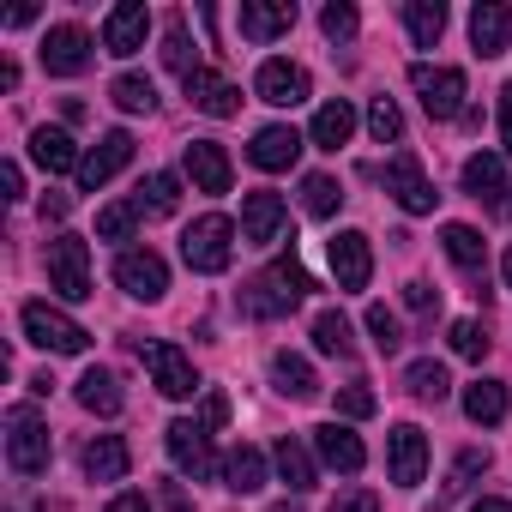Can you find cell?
Returning <instances> with one entry per match:
<instances>
[{
  "mask_svg": "<svg viewBox=\"0 0 512 512\" xmlns=\"http://www.w3.org/2000/svg\"><path fill=\"white\" fill-rule=\"evenodd\" d=\"M308 290H314V284H308L302 260H296V253H284V260H278L272 272H260L253 284H241V308H247L253 320H284V314H290Z\"/></svg>",
  "mask_w": 512,
  "mask_h": 512,
  "instance_id": "obj_1",
  "label": "cell"
},
{
  "mask_svg": "<svg viewBox=\"0 0 512 512\" xmlns=\"http://www.w3.org/2000/svg\"><path fill=\"white\" fill-rule=\"evenodd\" d=\"M229 253H235V223H229L223 211L187 223V235H181V260H187L193 272H205V278L229 272Z\"/></svg>",
  "mask_w": 512,
  "mask_h": 512,
  "instance_id": "obj_2",
  "label": "cell"
},
{
  "mask_svg": "<svg viewBox=\"0 0 512 512\" xmlns=\"http://www.w3.org/2000/svg\"><path fill=\"white\" fill-rule=\"evenodd\" d=\"M19 326H25V338H31L37 350H49V356H79V350L91 344V332H85L73 314L49 308V302H25V308H19Z\"/></svg>",
  "mask_w": 512,
  "mask_h": 512,
  "instance_id": "obj_3",
  "label": "cell"
},
{
  "mask_svg": "<svg viewBox=\"0 0 512 512\" xmlns=\"http://www.w3.org/2000/svg\"><path fill=\"white\" fill-rule=\"evenodd\" d=\"M7 464L19 476H43L49 470V422L31 404H13L7 410Z\"/></svg>",
  "mask_w": 512,
  "mask_h": 512,
  "instance_id": "obj_4",
  "label": "cell"
},
{
  "mask_svg": "<svg viewBox=\"0 0 512 512\" xmlns=\"http://www.w3.org/2000/svg\"><path fill=\"white\" fill-rule=\"evenodd\" d=\"M49 290H61L67 302L97 296V290H91V247H85L79 235H55V241H49Z\"/></svg>",
  "mask_w": 512,
  "mask_h": 512,
  "instance_id": "obj_5",
  "label": "cell"
},
{
  "mask_svg": "<svg viewBox=\"0 0 512 512\" xmlns=\"http://www.w3.org/2000/svg\"><path fill=\"white\" fill-rule=\"evenodd\" d=\"M410 85H416V97H422V109H428L434 121H458V115H464V73H458V67H428V61H416V67H410Z\"/></svg>",
  "mask_w": 512,
  "mask_h": 512,
  "instance_id": "obj_6",
  "label": "cell"
},
{
  "mask_svg": "<svg viewBox=\"0 0 512 512\" xmlns=\"http://www.w3.org/2000/svg\"><path fill=\"white\" fill-rule=\"evenodd\" d=\"M380 181H386V193L410 211V217H428L434 211V181L422 175V157L416 151H398V157H386V169H380Z\"/></svg>",
  "mask_w": 512,
  "mask_h": 512,
  "instance_id": "obj_7",
  "label": "cell"
},
{
  "mask_svg": "<svg viewBox=\"0 0 512 512\" xmlns=\"http://www.w3.org/2000/svg\"><path fill=\"white\" fill-rule=\"evenodd\" d=\"M115 284H121L133 302H163V290H169L163 253H151V247H127L121 260H115Z\"/></svg>",
  "mask_w": 512,
  "mask_h": 512,
  "instance_id": "obj_8",
  "label": "cell"
},
{
  "mask_svg": "<svg viewBox=\"0 0 512 512\" xmlns=\"http://www.w3.org/2000/svg\"><path fill=\"white\" fill-rule=\"evenodd\" d=\"M37 61H43V73H55V79H79V73L97 61V49H91V31H79V25H55V31L43 37Z\"/></svg>",
  "mask_w": 512,
  "mask_h": 512,
  "instance_id": "obj_9",
  "label": "cell"
},
{
  "mask_svg": "<svg viewBox=\"0 0 512 512\" xmlns=\"http://www.w3.org/2000/svg\"><path fill=\"white\" fill-rule=\"evenodd\" d=\"M145 356V368H151V386L163 392V398H193L199 392V374H193V362H187V350L181 344H145L139 350Z\"/></svg>",
  "mask_w": 512,
  "mask_h": 512,
  "instance_id": "obj_10",
  "label": "cell"
},
{
  "mask_svg": "<svg viewBox=\"0 0 512 512\" xmlns=\"http://www.w3.org/2000/svg\"><path fill=\"white\" fill-rule=\"evenodd\" d=\"M326 253H332V278H338V290H368V278H374V247H368L362 229H338Z\"/></svg>",
  "mask_w": 512,
  "mask_h": 512,
  "instance_id": "obj_11",
  "label": "cell"
},
{
  "mask_svg": "<svg viewBox=\"0 0 512 512\" xmlns=\"http://www.w3.org/2000/svg\"><path fill=\"white\" fill-rule=\"evenodd\" d=\"M127 163H133V133H121V127H115V133H103V139L85 151V163H79V187H85V193H97V187H109Z\"/></svg>",
  "mask_w": 512,
  "mask_h": 512,
  "instance_id": "obj_12",
  "label": "cell"
},
{
  "mask_svg": "<svg viewBox=\"0 0 512 512\" xmlns=\"http://www.w3.org/2000/svg\"><path fill=\"white\" fill-rule=\"evenodd\" d=\"M284 223H290V205L278 193H247L241 199V241L272 247V241H284Z\"/></svg>",
  "mask_w": 512,
  "mask_h": 512,
  "instance_id": "obj_13",
  "label": "cell"
},
{
  "mask_svg": "<svg viewBox=\"0 0 512 512\" xmlns=\"http://www.w3.org/2000/svg\"><path fill=\"white\" fill-rule=\"evenodd\" d=\"M163 440H169V458H175L187 476H217L211 428H205V422H169V428H163Z\"/></svg>",
  "mask_w": 512,
  "mask_h": 512,
  "instance_id": "obj_14",
  "label": "cell"
},
{
  "mask_svg": "<svg viewBox=\"0 0 512 512\" xmlns=\"http://www.w3.org/2000/svg\"><path fill=\"white\" fill-rule=\"evenodd\" d=\"M145 31H151L145 0H121V7H109V19H103V49L109 55H139L145 49Z\"/></svg>",
  "mask_w": 512,
  "mask_h": 512,
  "instance_id": "obj_15",
  "label": "cell"
},
{
  "mask_svg": "<svg viewBox=\"0 0 512 512\" xmlns=\"http://www.w3.org/2000/svg\"><path fill=\"white\" fill-rule=\"evenodd\" d=\"M181 85H187V103H193V109H205L211 121H229V115H241V91H235L223 73L199 67V73H187Z\"/></svg>",
  "mask_w": 512,
  "mask_h": 512,
  "instance_id": "obj_16",
  "label": "cell"
},
{
  "mask_svg": "<svg viewBox=\"0 0 512 512\" xmlns=\"http://www.w3.org/2000/svg\"><path fill=\"white\" fill-rule=\"evenodd\" d=\"M253 91H260L266 103H278V109H296V103H308V67H296V61H266L260 73H253Z\"/></svg>",
  "mask_w": 512,
  "mask_h": 512,
  "instance_id": "obj_17",
  "label": "cell"
},
{
  "mask_svg": "<svg viewBox=\"0 0 512 512\" xmlns=\"http://www.w3.org/2000/svg\"><path fill=\"white\" fill-rule=\"evenodd\" d=\"M386 458H392V482H398V488H416L422 470H428V440H422V428H416V422H398Z\"/></svg>",
  "mask_w": 512,
  "mask_h": 512,
  "instance_id": "obj_18",
  "label": "cell"
},
{
  "mask_svg": "<svg viewBox=\"0 0 512 512\" xmlns=\"http://www.w3.org/2000/svg\"><path fill=\"white\" fill-rule=\"evenodd\" d=\"M296 25V0H241V37L247 43H272Z\"/></svg>",
  "mask_w": 512,
  "mask_h": 512,
  "instance_id": "obj_19",
  "label": "cell"
},
{
  "mask_svg": "<svg viewBox=\"0 0 512 512\" xmlns=\"http://www.w3.org/2000/svg\"><path fill=\"white\" fill-rule=\"evenodd\" d=\"M302 133L296 127H260V133H253V145H247V163L253 169H290L296 157H302Z\"/></svg>",
  "mask_w": 512,
  "mask_h": 512,
  "instance_id": "obj_20",
  "label": "cell"
},
{
  "mask_svg": "<svg viewBox=\"0 0 512 512\" xmlns=\"http://www.w3.org/2000/svg\"><path fill=\"white\" fill-rule=\"evenodd\" d=\"M314 452H320L332 470H344V476H356V470L368 464V446H362L344 422H320V428H314Z\"/></svg>",
  "mask_w": 512,
  "mask_h": 512,
  "instance_id": "obj_21",
  "label": "cell"
},
{
  "mask_svg": "<svg viewBox=\"0 0 512 512\" xmlns=\"http://www.w3.org/2000/svg\"><path fill=\"white\" fill-rule=\"evenodd\" d=\"M506 37H512V13L494 7V0H476V7H470V43H476V55L482 61L506 55Z\"/></svg>",
  "mask_w": 512,
  "mask_h": 512,
  "instance_id": "obj_22",
  "label": "cell"
},
{
  "mask_svg": "<svg viewBox=\"0 0 512 512\" xmlns=\"http://www.w3.org/2000/svg\"><path fill=\"white\" fill-rule=\"evenodd\" d=\"M187 175L199 193H229V151L217 139H193L187 145Z\"/></svg>",
  "mask_w": 512,
  "mask_h": 512,
  "instance_id": "obj_23",
  "label": "cell"
},
{
  "mask_svg": "<svg viewBox=\"0 0 512 512\" xmlns=\"http://www.w3.org/2000/svg\"><path fill=\"white\" fill-rule=\"evenodd\" d=\"M31 163L49 169V175H67V169H79L85 157H79V145H73L67 127H37V133H31Z\"/></svg>",
  "mask_w": 512,
  "mask_h": 512,
  "instance_id": "obj_24",
  "label": "cell"
},
{
  "mask_svg": "<svg viewBox=\"0 0 512 512\" xmlns=\"http://www.w3.org/2000/svg\"><path fill=\"white\" fill-rule=\"evenodd\" d=\"M79 464H85V476H91V482H121V476L133 470V452H127V440H121V434H97V440L85 446V458H79Z\"/></svg>",
  "mask_w": 512,
  "mask_h": 512,
  "instance_id": "obj_25",
  "label": "cell"
},
{
  "mask_svg": "<svg viewBox=\"0 0 512 512\" xmlns=\"http://www.w3.org/2000/svg\"><path fill=\"white\" fill-rule=\"evenodd\" d=\"M272 386H278L284 398H296V404L320 398V374H314V362H308V356H290V350L272 356Z\"/></svg>",
  "mask_w": 512,
  "mask_h": 512,
  "instance_id": "obj_26",
  "label": "cell"
},
{
  "mask_svg": "<svg viewBox=\"0 0 512 512\" xmlns=\"http://www.w3.org/2000/svg\"><path fill=\"white\" fill-rule=\"evenodd\" d=\"M440 247H446V260H452L458 272L482 278V266H488V241H482L470 223H446V229H440Z\"/></svg>",
  "mask_w": 512,
  "mask_h": 512,
  "instance_id": "obj_27",
  "label": "cell"
},
{
  "mask_svg": "<svg viewBox=\"0 0 512 512\" xmlns=\"http://www.w3.org/2000/svg\"><path fill=\"white\" fill-rule=\"evenodd\" d=\"M350 133H356V109L338 97V103H320V115L308 127V145L314 151H338V145H350Z\"/></svg>",
  "mask_w": 512,
  "mask_h": 512,
  "instance_id": "obj_28",
  "label": "cell"
},
{
  "mask_svg": "<svg viewBox=\"0 0 512 512\" xmlns=\"http://www.w3.org/2000/svg\"><path fill=\"white\" fill-rule=\"evenodd\" d=\"M464 193L476 199V205H500L512 187H506V169H500V157H470L464 163Z\"/></svg>",
  "mask_w": 512,
  "mask_h": 512,
  "instance_id": "obj_29",
  "label": "cell"
},
{
  "mask_svg": "<svg viewBox=\"0 0 512 512\" xmlns=\"http://www.w3.org/2000/svg\"><path fill=\"white\" fill-rule=\"evenodd\" d=\"M223 482H229L235 494H260V488H266V452H260V446H235V452L223 458Z\"/></svg>",
  "mask_w": 512,
  "mask_h": 512,
  "instance_id": "obj_30",
  "label": "cell"
},
{
  "mask_svg": "<svg viewBox=\"0 0 512 512\" xmlns=\"http://www.w3.org/2000/svg\"><path fill=\"white\" fill-rule=\"evenodd\" d=\"M79 404L91 410V416H121V380L109 374V368H85V380H79Z\"/></svg>",
  "mask_w": 512,
  "mask_h": 512,
  "instance_id": "obj_31",
  "label": "cell"
},
{
  "mask_svg": "<svg viewBox=\"0 0 512 512\" xmlns=\"http://www.w3.org/2000/svg\"><path fill=\"white\" fill-rule=\"evenodd\" d=\"M133 205H139V217H169V211L181 205V181L157 169V175H145V181H139V193H133Z\"/></svg>",
  "mask_w": 512,
  "mask_h": 512,
  "instance_id": "obj_32",
  "label": "cell"
},
{
  "mask_svg": "<svg viewBox=\"0 0 512 512\" xmlns=\"http://www.w3.org/2000/svg\"><path fill=\"white\" fill-rule=\"evenodd\" d=\"M464 416L482 422V428L506 422V386H500V380H476V386H464Z\"/></svg>",
  "mask_w": 512,
  "mask_h": 512,
  "instance_id": "obj_33",
  "label": "cell"
},
{
  "mask_svg": "<svg viewBox=\"0 0 512 512\" xmlns=\"http://www.w3.org/2000/svg\"><path fill=\"white\" fill-rule=\"evenodd\" d=\"M272 464H278V476H284L296 494H308V488H314V458H308V446H302L296 434H284V440H278Z\"/></svg>",
  "mask_w": 512,
  "mask_h": 512,
  "instance_id": "obj_34",
  "label": "cell"
},
{
  "mask_svg": "<svg viewBox=\"0 0 512 512\" xmlns=\"http://www.w3.org/2000/svg\"><path fill=\"white\" fill-rule=\"evenodd\" d=\"M314 350H326V356H356L350 320H344L338 308H320V314H314Z\"/></svg>",
  "mask_w": 512,
  "mask_h": 512,
  "instance_id": "obj_35",
  "label": "cell"
},
{
  "mask_svg": "<svg viewBox=\"0 0 512 512\" xmlns=\"http://www.w3.org/2000/svg\"><path fill=\"white\" fill-rule=\"evenodd\" d=\"M404 25H410L416 49H434L440 31H446V7H440V0H410V7H404Z\"/></svg>",
  "mask_w": 512,
  "mask_h": 512,
  "instance_id": "obj_36",
  "label": "cell"
},
{
  "mask_svg": "<svg viewBox=\"0 0 512 512\" xmlns=\"http://www.w3.org/2000/svg\"><path fill=\"white\" fill-rule=\"evenodd\" d=\"M109 103H115L121 115H145V109L157 103V85H151V79H139V73H121V79L109 85Z\"/></svg>",
  "mask_w": 512,
  "mask_h": 512,
  "instance_id": "obj_37",
  "label": "cell"
},
{
  "mask_svg": "<svg viewBox=\"0 0 512 512\" xmlns=\"http://www.w3.org/2000/svg\"><path fill=\"white\" fill-rule=\"evenodd\" d=\"M404 386H410V392H416L422 404H440V398L452 392V380H446V368H440V362H428V356L404 368Z\"/></svg>",
  "mask_w": 512,
  "mask_h": 512,
  "instance_id": "obj_38",
  "label": "cell"
},
{
  "mask_svg": "<svg viewBox=\"0 0 512 512\" xmlns=\"http://www.w3.org/2000/svg\"><path fill=\"white\" fill-rule=\"evenodd\" d=\"M338 205H344V187H338L332 175H308V181H302V211H308V217H332Z\"/></svg>",
  "mask_w": 512,
  "mask_h": 512,
  "instance_id": "obj_39",
  "label": "cell"
},
{
  "mask_svg": "<svg viewBox=\"0 0 512 512\" xmlns=\"http://www.w3.org/2000/svg\"><path fill=\"white\" fill-rule=\"evenodd\" d=\"M368 338H374V350H380V356H398V350H404V326H398V314H392L386 302H374V308H368Z\"/></svg>",
  "mask_w": 512,
  "mask_h": 512,
  "instance_id": "obj_40",
  "label": "cell"
},
{
  "mask_svg": "<svg viewBox=\"0 0 512 512\" xmlns=\"http://www.w3.org/2000/svg\"><path fill=\"white\" fill-rule=\"evenodd\" d=\"M163 61H169L181 79H187V73H199V67H193V43H187V19H181V13L163 25Z\"/></svg>",
  "mask_w": 512,
  "mask_h": 512,
  "instance_id": "obj_41",
  "label": "cell"
},
{
  "mask_svg": "<svg viewBox=\"0 0 512 512\" xmlns=\"http://www.w3.org/2000/svg\"><path fill=\"white\" fill-rule=\"evenodd\" d=\"M368 133H374L380 145H398V139H404V115H398L392 97H374V103H368Z\"/></svg>",
  "mask_w": 512,
  "mask_h": 512,
  "instance_id": "obj_42",
  "label": "cell"
},
{
  "mask_svg": "<svg viewBox=\"0 0 512 512\" xmlns=\"http://www.w3.org/2000/svg\"><path fill=\"white\" fill-rule=\"evenodd\" d=\"M133 229H139V205H133V199H121V205H103V211H97V235H103V241H127Z\"/></svg>",
  "mask_w": 512,
  "mask_h": 512,
  "instance_id": "obj_43",
  "label": "cell"
},
{
  "mask_svg": "<svg viewBox=\"0 0 512 512\" xmlns=\"http://www.w3.org/2000/svg\"><path fill=\"white\" fill-rule=\"evenodd\" d=\"M452 356H464V362H482V356H488L482 320H452Z\"/></svg>",
  "mask_w": 512,
  "mask_h": 512,
  "instance_id": "obj_44",
  "label": "cell"
},
{
  "mask_svg": "<svg viewBox=\"0 0 512 512\" xmlns=\"http://www.w3.org/2000/svg\"><path fill=\"white\" fill-rule=\"evenodd\" d=\"M356 25H362V19H356L350 0H332V7L320 13V31H326L332 43H350V37H356Z\"/></svg>",
  "mask_w": 512,
  "mask_h": 512,
  "instance_id": "obj_45",
  "label": "cell"
},
{
  "mask_svg": "<svg viewBox=\"0 0 512 512\" xmlns=\"http://www.w3.org/2000/svg\"><path fill=\"white\" fill-rule=\"evenodd\" d=\"M488 470V452H458V464H452V482H446V494H464V488H476V476Z\"/></svg>",
  "mask_w": 512,
  "mask_h": 512,
  "instance_id": "obj_46",
  "label": "cell"
},
{
  "mask_svg": "<svg viewBox=\"0 0 512 512\" xmlns=\"http://www.w3.org/2000/svg\"><path fill=\"white\" fill-rule=\"evenodd\" d=\"M326 512H380V494L374 488H338Z\"/></svg>",
  "mask_w": 512,
  "mask_h": 512,
  "instance_id": "obj_47",
  "label": "cell"
},
{
  "mask_svg": "<svg viewBox=\"0 0 512 512\" xmlns=\"http://www.w3.org/2000/svg\"><path fill=\"white\" fill-rule=\"evenodd\" d=\"M338 416H350V422L374 416V392H368V386H344V392H338Z\"/></svg>",
  "mask_w": 512,
  "mask_h": 512,
  "instance_id": "obj_48",
  "label": "cell"
},
{
  "mask_svg": "<svg viewBox=\"0 0 512 512\" xmlns=\"http://www.w3.org/2000/svg\"><path fill=\"white\" fill-rule=\"evenodd\" d=\"M404 308L410 314H434L440 308V290L434 284H404Z\"/></svg>",
  "mask_w": 512,
  "mask_h": 512,
  "instance_id": "obj_49",
  "label": "cell"
},
{
  "mask_svg": "<svg viewBox=\"0 0 512 512\" xmlns=\"http://www.w3.org/2000/svg\"><path fill=\"white\" fill-rule=\"evenodd\" d=\"M199 422H205V428L229 422V398H223V392H205V404H199Z\"/></svg>",
  "mask_w": 512,
  "mask_h": 512,
  "instance_id": "obj_50",
  "label": "cell"
},
{
  "mask_svg": "<svg viewBox=\"0 0 512 512\" xmlns=\"http://www.w3.org/2000/svg\"><path fill=\"white\" fill-rule=\"evenodd\" d=\"M0 187H7V199H25V169L19 163H0Z\"/></svg>",
  "mask_w": 512,
  "mask_h": 512,
  "instance_id": "obj_51",
  "label": "cell"
},
{
  "mask_svg": "<svg viewBox=\"0 0 512 512\" xmlns=\"http://www.w3.org/2000/svg\"><path fill=\"white\" fill-rule=\"evenodd\" d=\"M67 211H73V199H67V193H43V223H61Z\"/></svg>",
  "mask_w": 512,
  "mask_h": 512,
  "instance_id": "obj_52",
  "label": "cell"
},
{
  "mask_svg": "<svg viewBox=\"0 0 512 512\" xmlns=\"http://www.w3.org/2000/svg\"><path fill=\"white\" fill-rule=\"evenodd\" d=\"M103 512H151V500H145V494H115Z\"/></svg>",
  "mask_w": 512,
  "mask_h": 512,
  "instance_id": "obj_53",
  "label": "cell"
},
{
  "mask_svg": "<svg viewBox=\"0 0 512 512\" xmlns=\"http://www.w3.org/2000/svg\"><path fill=\"white\" fill-rule=\"evenodd\" d=\"M470 512H512V500H494V494H482V500H476Z\"/></svg>",
  "mask_w": 512,
  "mask_h": 512,
  "instance_id": "obj_54",
  "label": "cell"
},
{
  "mask_svg": "<svg viewBox=\"0 0 512 512\" xmlns=\"http://www.w3.org/2000/svg\"><path fill=\"white\" fill-rule=\"evenodd\" d=\"M500 272H506V290H512V247H506V260H500Z\"/></svg>",
  "mask_w": 512,
  "mask_h": 512,
  "instance_id": "obj_55",
  "label": "cell"
},
{
  "mask_svg": "<svg viewBox=\"0 0 512 512\" xmlns=\"http://www.w3.org/2000/svg\"><path fill=\"white\" fill-rule=\"evenodd\" d=\"M500 115H512V85H506V91H500Z\"/></svg>",
  "mask_w": 512,
  "mask_h": 512,
  "instance_id": "obj_56",
  "label": "cell"
},
{
  "mask_svg": "<svg viewBox=\"0 0 512 512\" xmlns=\"http://www.w3.org/2000/svg\"><path fill=\"white\" fill-rule=\"evenodd\" d=\"M500 139H506V151H512V115H506V121H500Z\"/></svg>",
  "mask_w": 512,
  "mask_h": 512,
  "instance_id": "obj_57",
  "label": "cell"
},
{
  "mask_svg": "<svg viewBox=\"0 0 512 512\" xmlns=\"http://www.w3.org/2000/svg\"><path fill=\"white\" fill-rule=\"evenodd\" d=\"M266 512H302V506H266Z\"/></svg>",
  "mask_w": 512,
  "mask_h": 512,
  "instance_id": "obj_58",
  "label": "cell"
}]
</instances>
